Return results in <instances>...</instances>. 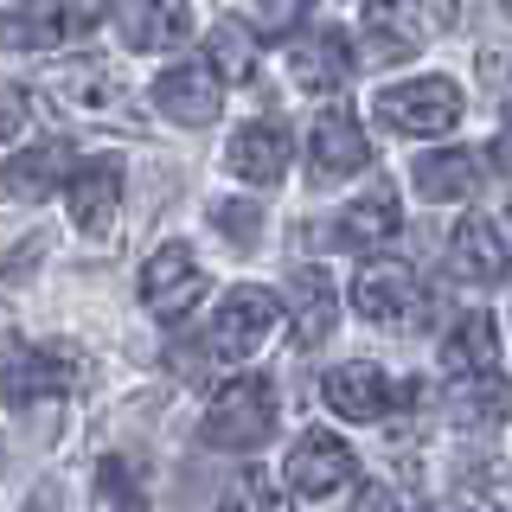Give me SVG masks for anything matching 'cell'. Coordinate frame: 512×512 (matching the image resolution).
Instances as JSON below:
<instances>
[{
    "mask_svg": "<svg viewBox=\"0 0 512 512\" xmlns=\"http://www.w3.org/2000/svg\"><path fill=\"white\" fill-rule=\"evenodd\" d=\"M224 167H231L244 186H276L288 173V135L276 122H244L231 135V148H224Z\"/></svg>",
    "mask_w": 512,
    "mask_h": 512,
    "instance_id": "ac0fdd59",
    "label": "cell"
},
{
    "mask_svg": "<svg viewBox=\"0 0 512 512\" xmlns=\"http://www.w3.org/2000/svg\"><path fill=\"white\" fill-rule=\"evenodd\" d=\"M308 7H314V0H256V20H263L269 32H295V20Z\"/></svg>",
    "mask_w": 512,
    "mask_h": 512,
    "instance_id": "83f0119b",
    "label": "cell"
},
{
    "mask_svg": "<svg viewBox=\"0 0 512 512\" xmlns=\"http://www.w3.org/2000/svg\"><path fill=\"white\" fill-rule=\"evenodd\" d=\"M103 7H109V0H77V26H90V20H103Z\"/></svg>",
    "mask_w": 512,
    "mask_h": 512,
    "instance_id": "1f68e13d",
    "label": "cell"
},
{
    "mask_svg": "<svg viewBox=\"0 0 512 512\" xmlns=\"http://www.w3.org/2000/svg\"><path fill=\"white\" fill-rule=\"evenodd\" d=\"M372 148H365V128L352 116V103H327L308 128V167L320 180H346V173H359Z\"/></svg>",
    "mask_w": 512,
    "mask_h": 512,
    "instance_id": "8fae6325",
    "label": "cell"
},
{
    "mask_svg": "<svg viewBox=\"0 0 512 512\" xmlns=\"http://www.w3.org/2000/svg\"><path fill=\"white\" fill-rule=\"evenodd\" d=\"M116 26L135 52H167L192 32V7L186 0H116Z\"/></svg>",
    "mask_w": 512,
    "mask_h": 512,
    "instance_id": "e0dca14e",
    "label": "cell"
},
{
    "mask_svg": "<svg viewBox=\"0 0 512 512\" xmlns=\"http://www.w3.org/2000/svg\"><path fill=\"white\" fill-rule=\"evenodd\" d=\"M372 109L397 135H448V128L461 122V109H468V96H461L455 77H410V84L378 90Z\"/></svg>",
    "mask_w": 512,
    "mask_h": 512,
    "instance_id": "277c9868",
    "label": "cell"
},
{
    "mask_svg": "<svg viewBox=\"0 0 512 512\" xmlns=\"http://www.w3.org/2000/svg\"><path fill=\"white\" fill-rule=\"evenodd\" d=\"M212 224L231 237L237 250H256V237H263V205H256V199H218Z\"/></svg>",
    "mask_w": 512,
    "mask_h": 512,
    "instance_id": "484cf974",
    "label": "cell"
},
{
    "mask_svg": "<svg viewBox=\"0 0 512 512\" xmlns=\"http://www.w3.org/2000/svg\"><path fill=\"white\" fill-rule=\"evenodd\" d=\"M32 122V96L20 84H0V141H20Z\"/></svg>",
    "mask_w": 512,
    "mask_h": 512,
    "instance_id": "4316f807",
    "label": "cell"
},
{
    "mask_svg": "<svg viewBox=\"0 0 512 512\" xmlns=\"http://www.w3.org/2000/svg\"><path fill=\"white\" fill-rule=\"evenodd\" d=\"M90 384V359L71 340H39V346H13L7 365H0V391L13 404H32V397H71Z\"/></svg>",
    "mask_w": 512,
    "mask_h": 512,
    "instance_id": "3957f363",
    "label": "cell"
},
{
    "mask_svg": "<svg viewBox=\"0 0 512 512\" xmlns=\"http://www.w3.org/2000/svg\"><path fill=\"white\" fill-rule=\"evenodd\" d=\"M448 250H455V269L468 282H506L512 276V244L500 237V224L480 218V212L455 224V244H448Z\"/></svg>",
    "mask_w": 512,
    "mask_h": 512,
    "instance_id": "44dd1931",
    "label": "cell"
},
{
    "mask_svg": "<svg viewBox=\"0 0 512 512\" xmlns=\"http://www.w3.org/2000/svg\"><path fill=\"white\" fill-rule=\"evenodd\" d=\"M333 320H340V295H333V276L327 269H295V320H288V333H295V352L320 346L333 333Z\"/></svg>",
    "mask_w": 512,
    "mask_h": 512,
    "instance_id": "7402d4cb",
    "label": "cell"
},
{
    "mask_svg": "<svg viewBox=\"0 0 512 512\" xmlns=\"http://www.w3.org/2000/svg\"><path fill=\"white\" fill-rule=\"evenodd\" d=\"M493 160H500V167L512 173V128H506V135H500V141H493Z\"/></svg>",
    "mask_w": 512,
    "mask_h": 512,
    "instance_id": "d6a6232c",
    "label": "cell"
},
{
    "mask_svg": "<svg viewBox=\"0 0 512 512\" xmlns=\"http://www.w3.org/2000/svg\"><path fill=\"white\" fill-rule=\"evenodd\" d=\"M71 26H77V13L64 0H7L0 7V39L13 52H45V45L71 39Z\"/></svg>",
    "mask_w": 512,
    "mask_h": 512,
    "instance_id": "ffe728a7",
    "label": "cell"
},
{
    "mask_svg": "<svg viewBox=\"0 0 512 512\" xmlns=\"http://www.w3.org/2000/svg\"><path fill=\"white\" fill-rule=\"evenodd\" d=\"M167 365H173V372H180V378H192V384L205 378V352H186V340H173V352H167Z\"/></svg>",
    "mask_w": 512,
    "mask_h": 512,
    "instance_id": "4dcf8cb0",
    "label": "cell"
},
{
    "mask_svg": "<svg viewBox=\"0 0 512 512\" xmlns=\"http://www.w3.org/2000/svg\"><path fill=\"white\" fill-rule=\"evenodd\" d=\"M71 224L84 237H116V212H122V154H96V160H77L71 173Z\"/></svg>",
    "mask_w": 512,
    "mask_h": 512,
    "instance_id": "30bf717a",
    "label": "cell"
},
{
    "mask_svg": "<svg viewBox=\"0 0 512 512\" xmlns=\"http://www.w3.org/2000/svg\"><path fill=\"white\" fill-rule=\"evenodd\" d=\"M32 263H45V237H20V244L0 256V276H26Z\"/></svg>",
    "mask_w": 512,
    "mask_h": 512,
    "instance_id": "f1b7e54d",
    "label": "cell"
},
{
    "mask_svg": "<svg viewBox=\"0 0 512 512\" xmlns=\"http://www.w3.org/2000/svg\"><path fill=\"white\" fill-rule=\"evenodd\" d=\"M218 512H288V500H282V487L269 474H256V468H244L231 480V487L218 493Z\"/></svg>",
    "mask_w": 512,
    "mask_h": 512,
    "instance_id": "d4e9b609",
    "label": "cell"
},
{
    "mask_svg": "<svg viewBox=\"0 0 512 512\" xmlns=\"http://www.w3.org/2000/svg\"><path fill=\"white\" fill-rule=\"evenodd\" d=\"M256 58H263V45H256V32L237 26V20H218L212 39H205V64L218 71V84H244V77H256Z\"/></svg>",
    "mask_w": 512,
    "mask_h": 512,
    "instance_id": "cb8c5ba5",
    "label": "cell"
},
{
    "mask_svg": "<svg viewBox=\"0 0 512 512\" xmlns=\"http://www.w3.org/2000/svg\"><path fill=\"white\" fill-rule=\"evenodd\" d=\"M442 26H455V0H372L365 7V58H378V64H404V58H416L429 39H436Z\"/></svg>",
    "mask_w": 512,
    "mask_h": 512,
    "instance_id": "7a4b0ae2",
    "label": "cell"
},
{
    "mask_svg": "<svg viewBox=\"0 0 512 512\" xmlns=\"http://www.w3.org/2000/svg\"><path fill=\"white\" fill-rule=\"evenodd\" d=\"M269 429H276V391H269V378H231L224 391L212 397V410H205V442L212 448H263Z\"/></svg>",
    "mask_w": 512,
    "mask_h": 512,
    "instance_id": "5b68a950",
    "label": "cell"
},
{
    "mask_svg": "<svg viewBox=\"0 0 512 512\" xmlns=\"http://www.w3.org/2000/svg\"><path fill=\"white\" fill-rule=\"evenodd\" d=\"M352 308L365 320H378V327H391V320H410L423 308V282H416V269L404 256H372L352 276Z\"/></svg>",
    "mask_w": 512,
    "mask_h": 512,
    "instance_id": "52a82bcc",
    "label": "cell"
},
{
    "mask_svg": "<svg viewBox=\"0 0 512 512\" xmlns=\"http://www.w3.org/2000/svg\"><path fill=\"white\" fill-rule=\"evenodd\" d=\"M45 90H52V103H58L71 122H90V128H135V122H141L135 90H128V77H122L109 58L52 64V71H45Z\"/></svg>",
    "mask_w": 512,
    "mask_h": 512,
    "instance_id": "6da1fadb",
    "label": "cell"
},
{
    "mask_svg": "<svg viewBox=\"0 0 512 512\" xmlns=\"http://www.w3.org/2000/svg\"><path fill=\"white\" fill-rule=\"evenodd\" d=\"M199 295H205V269L192 263L186 244H160L148 263H141V301H148L154 320L192 314V308H199Z\"/></svg>",
    "mask_w": 512,
    "mask_h": 512,
    "instance_id": "9c48e42d",
    "label": "cell"
},
{
    "mask_svg": "<svg viewBox=\"0 0 512 512\" xmlns=\"http://www.w3.org/2000/svg\"><path fill=\"white\" fill-rule=\"evenodd\" d=\"M288 71H295L301 90H340L352 71V45L340 26H320V32H295L288 39Z\"/></svg>",
    "mask_w": 512,
    "mask_h": 512,
    "instance_id": "9a60e30c",
    "label": "cell"
},
{
    "mask_svg": "<svg viewBox=\"0 0 512 512\" xmlns=\"http://www.w3.org/2000/svg\"><path fill=\"white\" fill-rule=\"evenodd\" d=\"M282 327V301L276 288L263 282H244L231 288V295L218 301V320H212V359H250V352H263V340Z\"/></svg>",
    "mask_w": 512,
    "mask_h": 512,
    "instance_id": "8992f818",
    "label": "cell"
},
{
    "mask_svg": "<svg viewBox=\"0 0 512 512\" xmlns=\"http://www.w3.org/2000/svg\"><path fill=\"white\" fill-rule=\"evenodd\" d=\"M442 372H455V378H493V372H500V320H493L487 308L461 314L455 327H448Z\"/></svg>",
    "mask_w": 512,
    "mask_h": 512,
    "instance_id": "2e32d148",
    "label": "cell"
},
{
    "mask_svg": "<svg viewBox=\"0 0 512 512\" xmlns=\"http://www.w3.org/2000/svg\"><path fill=\"white\" fill-rule=\"evenodd\" d=\"M320 397H327L333 416H346V423H378L391 404H404L397 397V384L378 372V365L352 359V365H333L327 378H320Z\"/></svg>",
    "mask_w": 512,
    "mask_h": 512,
    "instance_id": "5bb4252c",
    "label": "cell"
},
{
    "mask_svg": "<svg viewBox=\"0 0 512 512\" xmlns=\"http://www.w3.org/2000/svg\"><path fill=\"white\" fill-rule=\"evenodd\" d=\"M346 480H352V448L340 436L308 429V436L288 448V493H301V500H327V493H340Z\"/></svg>",
    "mask_w": 512,
    "mask_h": 512,
    "instance_id": "4fadbf2b",
    "label": "cell"
},
{
    "mask_svg": "<svg viewBox=\"0 0 512 512\" xmlns=\"http://www.w3.org/2000/svg\"><path fill=\"white\" fill-rule=\"evenodd\" d=\"M352 512H404V500H397L384 480H365L359 487V500H352Z\"/></svg>",
    "mask_w": 512,
    "mask_h": 512,
    "instance_id": "f546056e",
    "label": "cell"
},
{
    "mask_svg": "<svg viewBox=\"0 0 512 512\" xmlns=\"http://www.w3.org/2000/svg\"><path fill=\"white\" fill-rule=\"evenodd\" d=\"M71 173H77V154L64 148V141H39V148H20L0 167V192L20 199V205H45L71 186Z\"/></svg>",
    "mask_w": 512,
    "mask_h": 512,
    "instance_id": "7c38bea8",
    "label": "cell"
},
{
    "mask_svg": "<svg viewBox=\"0 0 512 512\" xmlns=\"http://www.w3.org/2000/svg\"><path fill=\"white\" fill-rule=\"evenodd\" d=\"M397 224H404V212H397V192H365V199L346 205L340 237H346L352 250H378V244H391V237H397Z\"/></svg>",
    "mask_w": 512,
    "mask_h": 512,
    "instance_id": "603a6c76",
    "label": "cell"
},
{
    "mask_svg": "<svg viewBox=\"0 0 512 512\" xmlns=\"http://www.w3.org/2000/svg\"><path fill=\"white\" fill-rule=\"evenodd\" d=\"M410 186L436 205H468L480 192V160L468 148H429V154H416Z\"/></svg>",
    "mask_w": 512,
    "mask_h": 512,
    "instance_id": "d6986e66",
    "label": "cell"
},
{
    "mask_svg": "<svg viewBox=\"0 0 512 512\" xmlns=\"http://www.w3.org/2000/svg\"><path fill=\"white\" fill-rule=\"evenodd\" d=\"M154 109L167 122H180V128H205V122H218V109H224V84H218V71L205 58H186V64H167V71L154 77Z\"/></svg>",
    "mask_w": 512,
    "mask_h": 512,
    "instance_id": "ba28073f",
    "label": "cell"
}]
</instances>
